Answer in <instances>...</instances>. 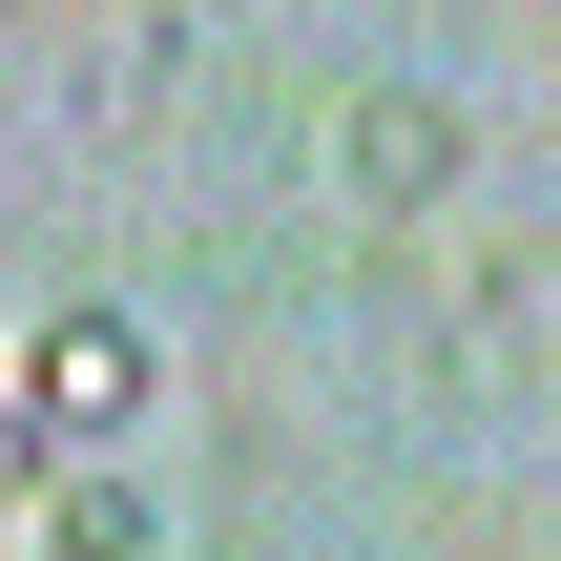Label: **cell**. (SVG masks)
<instances>
[{"instance_id": "7a4b0ae2", "label": "cell", "mask_w": 561, "mask_h": 561, "mask_svg": "<svg viewBox=\"0 0 561 561\" xmlns=\"http://www.w3.org/2000/svg\"><path fill=\"white\" fill-rule=\"evenodd\" d=\"M146 396H167V354H146V312H42V333H21V416H42L62 458H104V437H125Z\"/></svg>"}, {"instance_id": "3957f363", "label": "cell", "mask_w": 561, "mask_h": 561, "mask_svg": "<svg viewBox=\"0 0 561 561\" xmlns=\"http://www.w3.org/2000/svg\"><path fill=\"white\" fill-rule=\"evenodd\" d=\"M42 541H62V561H146V500H125V479H83V500H62Z\"/></svg>"}, {"instance_id": "277c9868", "label": "cell", "mask_w": 561, "mask_h": 561, "mask_svg": "<svg viewBox=\"0 0 561 561\" xmlns=\"http://www.w3.org/2000/svg\"><path fill=\"white\" fill-rule=\"evenodd\" d=\"M42 458H62V437H42V416H21V396H0V500H21V479H42Z\"/></svg>"}, {"instance_id": "6da1fadb", "label": "cell", "mask_w": 561, "mask_h": 561, "mask_svg": "<svg viewBox=\"0 0 561 561\" xmlns=\"http://www.w3.org/2000/svg\"><path fill=\"white\" fill-rule=\"evenodd\" d=\"M458 167H479V125H458L437 83H354V125H333L354 229H437V208H458Z\"/></svg>"}]
</instances>
